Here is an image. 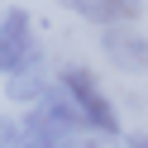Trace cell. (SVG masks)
<instances>
[{
  "instance_id": "cell-1",
  "label": "cell",
  "mask_w": 148,
  "mask_h": 148,
  "mask_svg": "<svg viewBox=\"0 0 148 148\" xmlns=\"http://www.w3.org/2000/svg\"><path fill=\"white\" fill-rule=\"evenodd\" d=\"M53 81H58V86L72 96V105H77V110H81V119H86V129L119 138V115H115V100L100 91V81L91 77L81 62H67V67H58V77H53Z\"/></svg>"
},
{
  "instance_id": "cell-2",
  "label": "cell",
  "mask_w": 148,
  "mask_h": 148,
  "mask_svg": "<svg viewBox=\"0 0 148 148\" xmlns=\"http://www.w3.org/2000/svg\"><path fill=\"white\" fill-rule=\"evenodd\" d=\"M29 67H43V48H38L29 10L10 5L5 19H0V72L14 77V72H29Z\"/></svg>"
},
{
  "instance_id": "cell-3",
  "label": "cell",
  "mask_w": 148,
  "mask_h": 148,
  "mask_svg": "<svg viewBox=\"0 0 148 148\" xmlns=\"http://www.w3.org/2000/svg\"><path fill=\"white\" fill-rule=\"evenodd\" d=\"M100 53L110 58V67L124 77H143L148 72V34L134 24H110L100 29Z\"/></svg>"
},
{
  "instance_id": "cell-4",
  "label": "cell",
  "mask_w": 148,
  "mask_h": 148,
  "mask_svg": "<svg viewBox=\"0 0 148 148\" xmlns=\"http://www.w3.org/2000/svg\"><path fill=\"white\" fill-rule=\"evenodd\" d=\"M62 10H72L77 19L96 24V29H110V24H138L143 14V0H58Z\"/></svg>"
},
{
  "instance_id": "cell-5",
  "label": "cell",
  "mask_w": 148,
  "mask_h": 148,
  "mask_svg": "<svg viewBox=\"0 0 148 148\" xmlns=\"http://www.w3.org/2000/svg\"><path fill=\"white\" fill-rule=\"evenodd\" d=\"M10 86H5V96L14 100V105H38L43 96H48L53 81L43 77V67H29V72H14V77H5Z\"/></svg>"
},
{
  "instance_id": "cell-6",
  "label": "cell",
  "mask_w": 148,
  "mask_h": 148,
  "mask_svg": "<svg viewBox=\"0 0 148 148\" xmlns=\"http://www.w3.org/2000/svg\"><path fill=\"white\" fill-rule=\"evenodd\" d=\"M62 148H124V138H110V134H96V129H81V134L62 138Z\"/></svg>"
},
{
  "instance_id": "cell-7",
  "label": "cell",
  "mask_w": 148,
  "mask_h": 148,
  "mask_svg": "<svg viewBox=\"0 0 148 148\" xmlns=\"http://www.w3.org/2000/svg\"><path fill=\"white\" fill-rule=\"evenodd\" d=\"M124 148H148V129H134V134H124Z\"/></svg>"
},
{
  "instance_id": "cell-8",
  "label": "cell",
  "mask_w": 148,
  "mask_h": 148,
  "mask_svg": "<svg viewBox=\"0 0 148 148\" xmlns=\"http://www.w3.org/2000/svg\"><path fill=\"white\" fill-rule=\"evenodd\" d=\"M0 19H5V5H0Z\"/></svg>"
},
{
  "instance_id": "cell-9",
  "label": "cell",
  "mask_w": 148,
  "mask_h": 148,
  "mask_svg": "<svg viewBox=\"0 0 148 148\" xmlns=\"http://www.w3.org/2000/svg\"><path fill=\"white\" fill-rule=\"evenodd\" d=\"M0 77H5V72H0Z\"/></svg>"
}]
</instances>
